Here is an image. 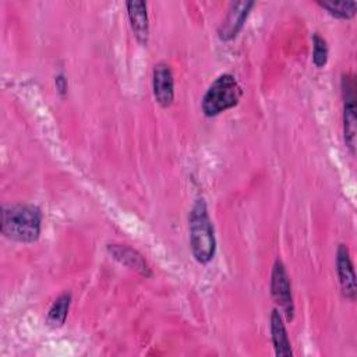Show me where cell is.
Returning a JSON list of instances; mask_svg holds the SVG:
<instances>
[{
	"label": "cell",
	"instance_id": "1",
	"mask_svg": "<svg viewBox=\"0 0 357 357\" xmlns=\"http://www.w3.org/2000/svg\"><path fill=\"white\" fill-rule=\"evenodd\" d=\"M42 212L32 204H15L3 208L1 233L18 243H33L39 238Z\"/></svg>",
	"mask_w": 357,
	"mask_h": 357
},
{
	"label": "cell",
	"instance_id": "2",
	"mask_svg": "<svg viewBox=\"0 0 357 357\" xmlns=\"http://www.w3.org/2000/svg\"><path fill=\"white\" fill-rule=\"evenodd\" d=\"M190 244L194 258L199 264H208L216 250V240L205 201L197 199L190 212Z\"/></svg>",
	"mask_w": 357,
	"mask_h": 357
},
{
	"label": "cell",
	"instance_id": "3",
	"mask_svg": "<svg viewBox=\"0 0 357 357\" xmlns=\"http://www.w3.org/2000/svg\"><path fill=\"white\" fill-rule=\"evenodd\" d=\"M243 95V89L231 74L219 75L206 89L202 98V112L208 117H213L234 107Z\"/></svg>",
	"mask_w": 357,
	"mask_h": 357
},
{
	"label": "cell",
	"instance_id": "4",
	"mask_svg": "<svg viewBox=\"0 0 357 357\" xmlns=\"http://www.w3.org/2000/svg\"><path fill=\"white\" fill-rule=\"evenodd\" d=\"M356 79L351 74L342 77V95H343V132L344 142L351 155L356 152V132H357V114H356Z\"/></svg>",
	"mask_w": 357,
	"mask_h": 357
},
{
	"label": "cell",
	"instance_id": "5",
	"mask_svg": "<svg viewBox=\"0 0 357 357\" xmlns=\"http://www.w3.org/2000/svg\"><path fill=\"white\" fill-rule=\"evenodd\" d=\"M271 294L289 321L294 317V303L287 271L280 259H276L271 275Z\"/></svg>",
	"mask_w": 357,
	"mask_h": 357
},
{
	"label": "cell",
	"instance_id": "6",
	"mask_svg": "<svg viewBox=\"0 0 357 357\" xmlns=\"http://www.w3.org/2000/svg\"><path fill=\"white\" fill-rule=\"evenodd\" d=\"M152 89L156 102L162 107H169L174 99V79L170 67L166 63H158L153 68Z\"/></svg>",
	"mask_w": 357,
	"mask_h": 357
},
{
	"label": "cell",
	"instance_id": "7",
	"mask_svg": "<svg viewBox=\"0 0 357 357\" xmlns=\"http://www.w3.org/2000/svg\"><path fill=\"white\" fill-rule=\"evenodd\" d=\"M336 271L342 294L353 301L356 298V275L350 258V251L344 244H339L336 251Z\"/></svg>",
	"mask_w": 357,
	"mask_h": 357
},
{
	"label": "cell",
	"instance_id": "8",
	"mask_svg": "<svg viewBox=\"0 0 357 357\" xmlns=\"http://www.w3.org/2000/svg\"><path fill=\"white\" fill-rule=\"evenodd\" d=\"M252 6H254V1H234L230 4L229 13L223 20L222 26L219 28L220 39L230 40L238 33Z\"/></svg>",
	"mask_w": 357,
	"mask_h": 357
},
{
	"label": "cell",
	"instance_id": "9",
	"mask_svg": "<svg viewBox=\"0 0 357 357\" xmlns=\"http://www.w3.org/2000/svg\"><path fill=\"white\" fill-rule=\"evenodd\" d=\"M107 251L121 265H124V266H127L130 269L137 271L138 273H141L145 278L151 276V268L148 266L145 258L137 250L131 248L130 245H126V244H109L107 245Z\"/></svg>",
	"mask_w": 357,
	"mask_h": 357
},
{
	"label": "cell",
	"instance_id": "10",
	"mask_svg": "<svg viewBox=\"0 0 357 357\" xmlns=\"http://www.w3.org/2000/svg\"><path fill=\"white\" fill-rule=\"evenodd\" d=\"M127 13L131 28L139 43L146 45L149 39V22L145 1H127Z\"/></svg>",
	"mask_w": 357,
	"mask_h": 357
},
{
	"label": "cell",
	"instance_id": "11",
	"mask_svg": "<svg viewBox=\"0 0 357 357\" xmlns=\"http://www.w3.org/2000/svg\"><path fill=\"white\" fill-rule=\"evenodd\" d=\"M271 336H272V343H273L276 356L289 357L293 354L286 326L278 310H273L271 314Z\"/></svg>",
	"mask_w": 357,
	"mask_h": 357
},
{
	"label": "cell",
	"instance_id": "12",
	"mask_svg": "<svg viewBox=\"0 0 357 357\" xmlns=\"http://www.w3.org/2000/svg\"><path fill=\"white\" fill-rule=\"evenodd\" d=\"M70 304H71V294L70 293H63L60 294L54 303L52 304V307L49 308L47 317H46V324L50 328H60L64 325L68 310H70Z\"/></svg>",
	"mask_w": 357,
	"mask_h": 357
},
{
	"label": "cell",
	"instance_id": "13",
	"mask_svg": "<svg viewBox=\"0 0 357 357\" xmlns=\"http://www.w3.org/2000/svg\"><path fill=\"white\" fill-rule=\"evenodd\" d=\"M318 4L325 8L331 15L342 20H349L354 17L357 10L356 1H318Z\"/></svg>",
	"mask_w": 357,
	"mask_h": 357
},
{
	"label": "cell",
	"instance_id": "14",
	"mask_svg": "<svg viewBox=\"0 0 357 357\" xmlns=\"http://www.w3.org/2000/svg\"><path fill=\"white\" fill-rule=\"evenodd\" d=\"M312 61L317 67H324L328 61V45L319 33L312 35Z\"/></svg>",
	"mask_w": 357,
	"mask_h": 357
},
{
	"label": "cell",
	"instance_id": "15",
	"mask_svg": "<svg viewBox=\"0 0 357 357\" xmlns=\"http://www.w3.org/2000/svg\"><path fill=\"white\" fill-rule=\"evenodd\" d=\"M56 86H57L60 93H66V91H67V79L64 78V75L59 74L56 77Z\"/></svg>",
	"mask_w": 357,
	"mask_h": 357
}]
</instances>
